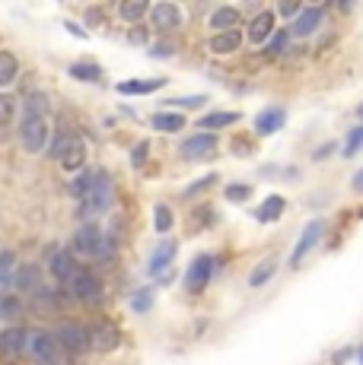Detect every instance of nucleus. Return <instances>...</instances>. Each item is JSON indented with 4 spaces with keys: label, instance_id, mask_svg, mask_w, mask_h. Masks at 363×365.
Instances as JSON below:
<instances>
[{
    "label": "nucleus",
    "instance_id": "obj_1",
    "mask_svg": "<svg viewBox=\"0 0 363 365\" xmlns=\"http://www.w3.org/2000/svg\"><path fill=\"white\" fill-rule=\"evenodd\" d=\"M83 220L86 222H93L96 216H102V213H109V207H111V200H115V187H111V178L106 172H96L93 175V185H89V191L83 194Z\"/></svg>",
    "mask_w": 363,
    "mask_h": 365
},
{
    "label": "nucleus",
    "instance_id": "obj_2",
    "mask_svg": "<svg viewBox=\"0 0 363 365\" xmlns=\"http://www.w3.org/2000/svg\"><path fill=\"white\" fill-rule=\"evenodd\" d=\"M26 353H29L36 362H41V365H58V359H61L58 340H54L51 334H45V331L26 334Z\"/></svg>",
    "mask_w": 363,
    "mask_h": 365
},
{
    "label": "nucleus",
    "instance_id": "obj_3",
    "mask_svg": "<svg viewBox=\"0 0 363 365\" xmlns=\"http://www.w3.org/2000/svg\"><path fill=\"white\" fill-rule=\"evenodd\" d=\"M19 140H23L26 153H45V146H48V118L26 115L23 128H19Z\"/></svg>",
    "mask_w": 363,
    "mask_h": 365
},
{
    "label": "nucleus",
    "instance_id": "obj_4",
    "mask_svg": "<svg viewBox=\"0 0 363 365\" xmlns=\"http://www.w3.org/2000/svg\"><path fill=\"white\" fill-rule=\"evenodd\" d=\"M214 270H217V257L214 255H198L185 270V289L188 292H201L214 279Z\"/></svg>",
    "mask_w": 363,
    "mask_h": 365
},
{
    "label": "nucleus",
    "instance_id": "obj_5",
    "mask_svg": "<svg viewBox=\"0 0 363 365\" xmlns=\"http://www.w3.org/2000/svg\"><path fill=\"white\" fill-rule=\"evenodd\" d=\"M325 235V220H309L306 222V229L299 232V242L293 245V255H290V267H299L306 261V255H309L312 248H316L319 242H322Z\"/></svg>",
    "mask_w": 363,
    "mask_h": 365
},
{
    "label": "nucleus",
    "instance_id": "obj_6",
    "mask_svg": "<svg viewBox=\"0 0 363 365\" xmlns=\"http://www.w3.org/2000/svg\"><path fill=\"white\" fill-rule=\"evenodd\" d=\"M71 289H74V299L83 302V305H99L102 302V279L93 277L89 270L76 273V277L71 279Z\"/></svg>",
    "mask_w": 363,
    "mask_h": 365
},
{
    "label": "nucleus",
    "instance_id": "obj_7",
    "mask_svg": "<svg viewBox=\"0 0 363 365\" xmlns=\"http://www.w3.org/2000/svg\"><path fill=\"white\" fill-rule=\"evenodd\" d=\"M54 340H58V346L67 349V353H86L89 349L86 327L76 324V321H64V324L58 327V334H54Z\"/></svg>",
    "mask_w": 363,
    "mask_h": 365
},
{
    "label": "nucleus",
    "instance_id": "obj_8",
    "mask_svg": "<svg viewBox=\"0 0 363 365\" xmlns=\"http://www.w3.org/2000/svg\"><path fill=\"white\" fill-rule=\"evenodd\" d=\"M86 334H89V349H96V353H111L121 343V334H118V327L111 321H96V324L86 327Z\"/></svg>",
    "mask_w": 363,
    "mask_h": 365
},
{
    "label": "nucleus",
    "instance_id": "obj_9",
    "mask_svg": "<svg viewBox=\"0 0 363 365\" xmlns=\"http://www.w3.org/2000/svg\"><path fill=\"white\" fill-rule=\"evenodd\" d=\"M102 229L96 226V222H83L80 229H76V235H74V251L76 255H86V257H96V251H99V245H102Z\"/></svg>",
    "mask_w": 363,
    "mask_h": 365
},
{
    "label": "nucleus",
    "instance_id": "obj_10",
    "mask_svg": "<svg viewBox=\"0 0 363 365\" xmlns=\"http://www.w3.org/2000/svg\"><path fill=\"white\" fill-rule=\"evenodd\" d=\"M217 153V137L214 133H194V137H188L185 143H182V159H207Z\"/></svg>",
    "mask_w": 363,
    "mask_h": 365
},
{
    "label": "nucleus",
    "instance_id": "obj_11",
    "mask_svg": "<svg viewBox=\"0 0 363 365\" xmlns=\"http://www.w3.org/2000/svg\"><path fill=\"white\" fill-rule=\"evenodd\" d=\"M274 32H277L274 10H262L252 23H249V41H252V45H264V41H268Z\"/></svg>",
    "mask_w": 363,
    "mask_h": 365
},
{
    "label": "nucleus",
    "instance_id": "obj_12",
    "mask_svg": "<svg viewBox=\"0 0 363 365\" xmlns=\"http://www.w3.org/2000/svg\"><path fill=\"white\" fill-rule=\"evenodd\" d=\"M322 6H303V10L297 13V16H293V35H297V38H306V35H312L319 29V26H322Z\"/></svg>",
    "mask_w": 363,
    "mask_h": 365
},
{
    "label": "nucleus",
    "instance_id": "obj_13",
    "mask_svg": "<svg viewBox=\"0 0 363 365\" xmlns=\"http://www.w3.org/2000/svg\"><path fill=\"white\" fill-rule=\"evenodd\" d=\"M287 124V111L284 108H277V105H271V108H264V111H258V118H255V133L258 137H271V133H277Z\"/></svg>",
    "mask_w": 363,
    "mask_h": 365
},
{
    "label": "nucleus",
    "instance_id": "obj_14",
    "mask_svg": "<svg viewBox=\"0 0 363 365\" xmlns=\"http://www.w3.org/2000/svg\"><path fill=\"white\" fill-rule=\"evenodd\" d=\"M58 163L64 165V172H83V163H86V143H83V137L71 133V140H67V150L61 153Z\"/></svg>",
    "mask_w": 363,
    "mask_h": 365
},
{
    "label": "nucleus",
    "instance_id": "obj_15",
    "mask_svg": "<svg viewBox=\"0 0 363 365\" xmlns=\"http://www.w3.org/2000/svg\"><path fill=\"white\" fill-rule=\"evenodd\" d=\"M150 19H153L156 29L172 32V29H179L182 26V10L176 4H156V6H150Z\"/></svg>",
    "mask_w": 363,
    "mask_h": 365
},
{
    "label": "nucleus",
    "instance_id": "obj_16",
    "mask_svg": "<svg viewBox=\"0 0 363 365\" xmlns=\"http://www.w3.org/2000/svg\"><path fill=\"white\" fill-rule=\"evenodd\" d=\"M76 273H80V267H76V257L71 251H54L51 255V277L61 279V283H71Z\"/></svg>",
    "mask_w": 363,
    "mask_h": 365
},
{
    "label": "nucleus",
    "instance_id": "obj_17",
    "mask_svg": "<svg viewBox=\"0 0 363 365\" xmlns=\"http://www.w3.org/2000/svg\"><path fill=\"white\" fill-rule=\"evenodd\" d=\"M207 23H211L214 35H217V32H233L236 26L242 23V13L236 10V6H217V10L211 13V19H207Z\"/></svg>",
    "mask_w": 363,
    "mask_h": 365
},
{
    "label": "nucleus",
    "instance_id": "obj_18",
    "mask_svg": "<svg viewBox=\"0 0 363 365\" xmlns=\"http://www.w3.org/2000/svg\"><path fill=\"white\" fill-rule=\"evenodd\" d=\"M239 45H242V32L239 29L217 32L211 41H207V51L211 54H233V51H239Z\"/></svg>",
    "mask_w": 363,
    "mask_h": 365
},
{
    "label": "nucleus",
    "instance_id": "obj_19",
    "mask_svg": "<svg viewBox=\"0 0 363 365\" xmlns=\"http://www.w3.org/2000/svg\"><path fill=\"white\" fill-rule=\"evenodd\" d=\"M277 257L274 255H268V257H262V261H258L255 267H252V273H249V286H252V289H262L264 283H268V279H274V273H277Z\"/></svg>",
    "mask_w": 363,
    "mask_h": 365
},
{
    "label": "nucleus",
    "instance_id": "obj_20",
    "mask_svg": "<svg viewBox=\"0 0 363 365\" xmlns=\"http://www.w3.org/2000/svg\"><path fill=\"white\" fill-rule=\"evenodd\" d=\"M0 353L4 356L26 353V331L23 327H6V331H0Z\"/></svg>",
    "mask_w": 363,
    "mask_h": 365
},
{
    "label": "nucleus",
    "instance_id": "obj_21",
    "mask_svg": "<svg viewBox=\"0 0 363 365\" xmlns=\"http://www.w3.org/2000/svg\"><path fill=\"white\" fill-rule=\"evenodd\" d=\"M150 128L159 133H179L185 128V115H179V111H156L150 118Z\"/></svg>",
    "mask_w": 363,
    "mask_h": 365
},
{
    "label": "nucleus",
    "instance_id": "obj_22",
    "mask_svg": "<svg viewBox=\"0 0 363 365\" xmlns=\"http://www.w3.org/2000/svg\"><path fill=\"white\" fill-rule=\"evenodd\" d=\"M284 210H287V200H284L281 194H271V197L255 210V220L258 222H277L284 216Z\"/></svg>",
    "mask_w": 363,
    "mask_h": 365
},
{
    "label": "nucleus",
    "instance_id": "obj_23",
    "mask_svg": "<svg viewBox=\"0 0 363 365\" xmlns=\"http://www.w3.org/2000/svg\"><path fill=\"white\" fill-rule=\"evenodd\" d=\"M236 121H239L236 111H211V115H204L194 128H201V133H214V130L227 128V124H236Z\"/></svg>",
    "mask_w": 363,
    "mask_h": 365
},
{
    "label": "nucleus",
    "instance_id": "obj_24",
    "mask_svg": "<svg viewBox=\"0 0 363 365\" xmlns=\"http://www.w3.org/2000/svg\"><path fill=\"white\" fill-rule=\"evenodd\" d=\"M163 83L166 80H124V83H118V93L121 96H150V93H156V89H163Z\"/></svg>",
    "mask_w": 363,
    "mask_h": 365
},
{
    "label": "nucleus",
    "instance_id": "obj_25",
    "mask_svg": "<svg viewBox=\"0 0 363 365\" xmlns=\"http://www.w3.org/2000/svg\"><path fill=\"white\" fill-rule=\"evenodd\" d=\"M176 251H179V245L172 242V238H166V242L159 245L156 251H153V257H150V273H153V277H156V273H163V267H169V264H172Z\"/></svg>",
    "mask_w": 363,
    "mask_h": 365
},
{
    "label": "nucleus",
    "instance_id": "obj_26",
    "mask_svg": "<svg viewBox=\"0 0 363 365\" xmlns=\"http://www.w3.org/2000/svg\"><path fill=\"white\" fill-rule=\"evenodd\" d=\"M150 13V4L146 0H124V4H118V16L124 19V23H141V19Z\"/></svg>",
    "mask_w": 363,
    "mask_h": 365
},
{
    "label": "nucleus",
    "instance_id": "obj_27",
    "mask_svg": "<svg viewBox=\"0 0 363 365\" xmlns=\"http://www.w3.org/2000/svg\"><path fill=\"white\" fill-rule=\"evenodd\" d=\"M19 76V61L16 54L10 51H0V86H13Z\"/></svg>",
    "mask_w": 363,
    "mask_h": 365
},
{
    "label": "nucleus",
    "instance_id": "obj_28",
    "mask_svg": "<svg viewBox=\"0 0 363 365\" xmlns=\"http://www.w3.org/2000/svg\"><path fill=\"white\" fill-rule=\"evenodd\" d=\"M13 286H16V289H26V292L39 289V267L36 264L19 267V273L13 277Z\"/></svg>",
    "mask_w": 363,
    "mask_h": 365
},
{
    "label": "nucleus",
    "instance_id": "obj_29",
    "mask_svg": "<svg viewBox=\"0 0 363 365\" xmlns=\"http://www.w3.org/2000/svg\"><path fill=\"white\" fill-rule=\"evenodd\" d=\"M360 150H363V124H360V128H351V130H347L344 146H341V156L351 159V156H357Z\"/></svg>",
    "mask_w": 363,
    "mask_h": 365
},
{
    "label": "nucleus",
    "instance_id": "obj_30",
    "mask_svg": "<svg viewBox=\"0 0 363 365\" xmlns=\"http://www.w3.org/2000/svg\"><path fill=\"white\" fill-rule=\"evenodd\" d=\"M67 73H71L74 80H83V83H99L102 80V70L96 64H71Z\"/></svg>",
    "mask_w": 363,
    "mask_h": 365
},
{
    "label": "nucleus",
    "instance_id": "obj_31",
    "mask_svg": "<svg viewBox=\"0 0 363 365\" xmlns=\"http://www.w3.org/2000/svg\"><path fill=\"white\" fill-rule=\"evenodd\" d=\"M153 229H156L159 235H166L172 229V210L166 207V203H156V207H153Z\"/></svg>",
    "mask_w": 363,
    "mask_h": 365
},
{
    "label": "nucleus",
    "instance_id": "obj_32",
    "mask_svg": "<svg viewBox=\"0 0 363 365\" xmlns=\"http://www.w3.org/2000/svg\"><path fill=\"white\" fill-rule=\"evenodd\" d=\"M223 197L229 203H242V200L252 197V185H227L223 187Z\"/></svg>",
    "mask_w": 363,
    "mask_h": 365
},
{
    "label": "nucleus",
    "instance_id": "obj_33",
    "mask_svg": "<svg viewBox=\"0 0 363 365\" xmlns=\"http://www.w3.org/2000/svg\"><path fill=\"white\" fill-rule=\"evenodd\" d=\"M217 185V175H204V178H198L194 185H188L185 191H182V197H198V194H204L207 187Z\"/></svg>",
    "mask_w": 363,
    "mask_h": 365
},
{
    "label": "nucleus",
    "instance_id": "obj_34",
    "mask_svg": "<svg viewBox=\"0 0 363 365\" xmlns=\"http://www.w3.org/2000/svg\"><path fill=\"white\" fill-rule=\"evenodd\" d=\"M287 38H290L287 29H277L268 41H264V45H268V54H284V51H287Z\"/></svg>",
    "mask_w": 363,
    "mask_h": 365
},
{
    "label": "nucleus",
    "instance_id": "obj_35",
    "mask_svg": "<svg viewBox=\"0 0 363 365\" xmlns=\"http://www.w3.org/2000/svg\"><path fill=\"white\" fill-rule=\"evenodd\" d=\"M45 111H48V99L41 93H32L29 99H26V115H39V118H45Z\"/></svg>",
    "mask_w": 363,
    "mask_h": 365
},
{
    "label": "nucleus",
    "instance_id": "obj_36",
    "mask_svg": "<svg viewBox=\"0 0 363 365\" xmlns=\"http://www.w3.org/2000/svg\"><path fill=\"white\" fill-rule=\"evenodd\" d=\"M13 115H16V99L6 93H0V124H10Z\"/></svg>",
    "mask_w": 363,
    "mask_h": 365
},
{
    "label": "nucleus",
    "instance_id": "obj_37",
    "mask_svg": "<svg viewBox=\"0 0 363 365\" xmlns=\"http://www.w3.org/2000/svg\"><path fill=\"white\" fill-rule=\"evenodd\" d=\"M150 305H153V292H150V289H144V292H137V296H131V308H134V312H150Z\"/></svg>",
    "mask_w": 363,
    "mask_h": 365
},
{
    "label": "nucleus",
    "instance_id": "obj_38",
    "mask_svg": "<svg viewBox=\"0 0 363 365\" xmlns=\"http://www.w3.org/2000/svg\"><path fill=\"white\" fill-rule=\"evenodd\" d=\"M207 102V96H185V99H169L166 105H176V108H201Z\"/></svg>",
    "mask_w": 363,
    "mask_h": 365
},
{
    "label": "nucleus",
    "instance_id": "obj_39",
    "mask_svg": "<svg viewBox=\"0 0 363 365\" xmlns=\"http://www.w3.org/2000/svg\"><path fill=\"white\" fill-rule=\"evenodd\" d=\"M93 175L96 172H80V175H76V181H74V194H76V197H83V194L89 191V185H93Z\"/></svg>",
    "mask_w": 363,
    "mask_h": 365
},
{
    "label": "nucleus",
    "instance_id": "obj_40",
    "mask_svg": "<svg viewBox=\"0 0 363 365\" xmlns=\"http://www.w3.org/2000/svg\"><path fill=\"white\" fill-rule=\"evenodd\" d=\"M67 140H71V133H64V130L54 137V143H51V156H54V159H61V153L67 150Z\"/></svg>",
    "mask_w": 363,
    "mask_h": 365
},
{
    "label": "nucleus",
    "instance_id": "obj_41",
    "mask_svg": "<svg viewBox=\"0 0 363 365\" xmlns=\"http://www.w3.org/2000/svg\"><path fill=\"white\" fill-rule=\"evenodd\" d=\"M146 150H150V143H146V140H141V143L134 146V156H131V165H144L146 163Z\"/></svg>",
    "mask_w": 363,
    "mask_h": 365
},
{
    "label": "nucleus",
    "instance_id": "obj_42",
    "mask_svg": "<svg viewBox=\"0 0 363 365\" xmlns=\"http://www.w3.org/2000/svg\"><path fill=\"white\" fill-rule=\"evenodd\" d=\"M150 54H153V58H172V54H176V48H172V45H156Z\"/></svg>",
    "mask_w": 363,
    "mask_h": 365
},
{
    "label": "nucleus",
    "instance_id": "obj_43",
    "mask_svg": "<svg viewBox=\"0 0 363 365\" xmlns=\"http://www.w3.org/2000/svg\"><path fill=\"white\" fill-rule=\"evenodd\" d=\"M13 261H16V257H13V251H0V273L10 270Z\"/></svg>",
    "mask_w": 363,
    "mask_h": 365
},
{
    "label": "nucleus",
    "instance_id": "obj_44",
    "mask_svg": "<svg viewBox=\"0 0 363 365\" xmlns=\"http://www.w3.org/2000/svg\"><path fill=\"white\" fill-rule=\"evenodd\" d=\"M64 29H67V32H71V35H76V38H86V35H89L86 29H80V26H76V23H74V19H67V23H64Z\"/></svg>",
    "mask_w": 363,
    "mask_h": 365
},
{
    "label": "nucleus",
    "instance_id": "obj_45",
    "mask_svg": "<svg viewBox=\"0 0 363 365\" xmlns=\"http://www.w3.org/2000/svg\"><path fill=\"white\" fill-rule=\"evenodd\" d=\"M4 314H16L19 312V302L16 299H4V308H0Z\"/></svg>",
    "mask_w": 363,
    "mask_h": 365
},
{
    "label": "nucleus",
    "instance_id": "obj_46",
    "mask_svg": "<svg viewBox=\"0 0 363 365\" xmlns=\"http://www.w3.org/2000/svg\"><path fill=\"white\" fill-rule=\"evenodd\" d=\"M299 10H303V6H299V4H290V0H287V4H281V13H284V16H297Z\"/></svg>",
    "mask_w": 363,
    "mask_h": 365
},
{
    "label": "nucleus",
    "instance_id": "obj_47",
    "mask_svg": "<svg viewBox=\"0 0 363 365\" xmlns=\"http://www.w3.org/2000/svg\"><path fill=\"white\" fill-rule=\"evenodd\" d=\"M332 150H334V143H325V146H319V150L312 153V159H325V156H328V153H332Z\"/></svg>",
    "mask_w": 363,
    "mask_h": 365
},
{
    "label": "nucleus",
    "instance_id": "obj_48",
    "mask_svg": "<svg viewBox=\"0 0 363 365\" xmlns=\"http://www.w3.org/2000/svg\"><path fill=\"white\" fill-rule=\"evenodd\" d=\"M351 187H354V191H357V194H363V168H360V172H357V175H354Z\"/></svg>",
    "mask_w": 363,
    "mask_h": 365
},
{
    "label": "nucleus",
    "instance_id": "obj_49",
    "mask_svg": "<svg viewBox=\"0 0 363 365\" xmlns=\"http://www.w3.org/2000/svg\"><path fill=\"white\" fill-rule=\"evenodd\" d=\"M10 286H13V277L10 273H0V292H6Z\"/></svg>",
    "mask_w": 363,
    "mask_h": 365
},
{
    "label": "nucleus",
    "instance_id": "obj_50",
    "mask_svg": "<svg viewBox=\"0 0 363 365\" xmlns=\"http://www.w3.org/2000/svg\"><path fill=\"white\" fill-rule=\"evenodd\" d=\"M86 23H102V13L96 10V6L93 10H86Z\"/></svg>",
    "mask_w": 363,
    "mask_h": 365
},
{
    "label": "nucleus",
    "instance_id": "obj_51",
    "mask_svg": "<svg viewBox=\"0 0 363 365\" xmlns=\"http://www.w3.org/2000/svg\"><path fill=\"white\" fill-rule=\"evenodd\" d=\"M351 356H354V349H341V353H338V356H334V365H341V362H344V359H351Z\"/></svg>",
    "mask_w": 363,
    "mask_h": 365
},
{
    "label": "nucleus",
    "instance_id": "obj_52",
    "mask_svg": "<svg viewBox=\"0 0 363 365\" xmlns=\"http://www.w3.org/2000/svg\"><path fill=\"white\" fill-rule=\"evenodd\" d=\"M131 41H134V45H144V41H146V32H131Z\"/></svg>",
    "mask_w": 363,
    "mask_h": 365
},
{
    "label": "nucleus",
    "instance_id": "obj_53",
    "mask_svg": "<svg viewBox=\"0 0 363 365\" xmlns=\"http://www.w3.org/2000/svg\"><path fill=\"white\" fill-rule=\"evenodd\" d=\"M354 356H357V362L363 365V349H357V353H354Z\"/></svg>",
    "mask_w": 363,
    "mask_h": 365
},
{
    "label": "nucleus",
    "instance_id": "obj_54",
    "mask_svg": "<svg viewBox=\"0 0 363 365\" xmlns=\"http://www.w3.org/2000/svg\"><path fill=\"white\" fill-rule=\"evenodd\" d=\"M357 115H360V121H363V102L357 105Z\"/></svg>",
    "mask_w": 363,
    "mask_h": 365
}]
</instances>
